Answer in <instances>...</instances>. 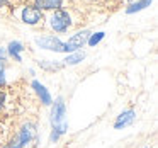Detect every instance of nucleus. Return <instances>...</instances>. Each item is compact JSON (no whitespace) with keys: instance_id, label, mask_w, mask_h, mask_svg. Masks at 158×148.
Returning a JSON list of instances; mask_svg holds the SVG:
<instances>
[{"instance_id":"1","label":"nucleus","mask_w":158,"mask_h":148,"mask_svg":"<svg viewBox=\"0 0 158 148\" xmlns=\"http://www.w3.org/2000/svg\"><path fill=\"white\" fill-rule=\"evenodd\" d=\"M49 26H51V29L56 32H66L73 26L72 14H70L68 11H65V9H58V11H55L51 14V17H49Z\"/></svg>"},{"instance_id":"2","label":"nucleus","mask_w":158,"mask_h":148,"mask_svg":"<svg viewBox=\"0 0 158 148\" xmlns=\"http://www.w3.org/2000/svg\"><path fill=\"white\" fill-rule=\"evenodd\" d=\"M36 44L43 49H51V51L58 53H66L65 51V43L60 41L55 36H43V38H36Z\"/></svg>"},{"instance_id":"3","label":"nucleus","mask_w":158,"mask_h":148,"mask_svg":"<svg viewBox=\"0 0 158 148\" xmlns=\"http://www.w3.org/2000/svg\"><path fill=\"white\" fill-rule=\"evenodd\" d=\"M55 104H51V124L56 126V124L65 123V116H66V106L63 97H58L56 100H53Z\"/></svg>"},{"instance_id":"4","label":"nucleus","mask_w":158,"mask_h":148,"mask_svg":"<svg viewBox=\"0 0 158 148\" xmlns=\"http://www.w3.org/2000/svg\"><path fill=\"white\" fill-rule=\"evenodd\" d=\"M90 32L89 31H82V32H77L73 34L68 41L65 43V51L66 53H72V51H77L78 48H82L83 44H87V39H89Z\"/></svg>"},{"instance_id":"5","label":"nucleus","mask_w":158,"mask_h":148,"mask_svg":"<svg viewBox=\"0 0 158 148\" xmlns=\"http://www.w3.org/2000/svg\"><path fill=\"white\" fill-rule=\"evenodd\" d=\"M21 17H22V22H26V24L38 26L43 22V12L36 7H26L24 11H22Z\"/></svg>"},{"instance_id":"6","label":"nucleus","mask_w":158,"mask_h":148,"mask_svg":"<svg viewBox=\"0 0 158 148\" xmlns=\"http://www.w3.org/2000/svg\"><path fill=\"white\" fill-rule=\"evenodd\" d=\"M75 2H77L78 7H83V9H87V11H95V9L107 11L109 5L112 4V0H75Z\"/></svg>"},{"instance_id":"7","label":"nucleus","mask_w":158,"mask_h":148,"mask_svg":"<svg viewBox=\"0 0 158 148\" xmlns=\"http://www.w3.org/2000/svg\"><path fill=\"white\" fill-rule=\"evenodd\" d=\"M136 119V112L133 109H127V111H123V112L117 116L116 123H114V129H123L126 126H131Z\"/></svg>"},{"instance_id":"8","label":"nucleus","mask_w":158,"mask_h":148,"mask_svg":"<svg viewBox=\"0 0 158 148\" xmlns=\"http://www.w3.org/2000/svg\"><path fill=\"white\" fill-rule=\"evenodd\" d=\"M31 87L34 89V92L38 94V97L41 99L43 106H51L53 104V99H51V94L48 92V89H46L44 85H43L41 82H38V80H32Z\"/></svg>"},{"instance_id":"9","label":"nucleus","mask_w":158,"mask_h":148,"mask_svg":"<svg viewBox=\"0 0 158 148\" xmlns=\"http://www.w3.org/2000/svg\"><path fill=\"white\" fill-rule=\"evenodd\" d=\"M32 136H34V126H32L31 123L22 124L21 129H19V133H17V138H19V141H21L22 146H27V145L31 143Z\"/></svg>"},{"instance_id":"10","label":"nucleus","mask_w":158,"mask_h":148,"mask_svg":"<svg viewBox=\"0 0 158 148\" xmlns=\"http://www.w3.org/2000/svg\"><path fill=\"white\" fill-rule=\"evenodd\" d=\"M61 5L63 0H34V7L39 11H58Z\"/></svg>"},{"instance_id":"11","label":"nucleus","mask_w":158,"mask_h":148,"mask_svg":"<svg viewBox=\"0 0 158 148\" xmlns=\"http://www.w3.org/2000/svg\"><path fill=\"white\" fill-rule=\"evenodd\" d=\"M7 51H9V55H10L12 58L15 60V61H22L21 53L24 51V46H22V43H19V41H12L10 44H9Z\"/></svg>"},{"instance_id":"12","label":"nucleus","mask_w":158,"mask_h":148,"mask_svg":"<svg viewBox=\"0 0 158 148\" xmlns=\"http://www.w3.org/2000/svg\"><path fill=\"white\" fill-rule=\"evenodd\" d=\"M150 4H151V0H136V2H133V4L126 9V12L127 14H134V12H139V11H143V9L150 7Z\"/></svg>"},{"instance_id":"13","label":"nucleus","mask_w":158,"mask_h":148,"mask_svg":"<svg viewBox=\"0 0 158 148\" xmlns=\"http://www.w3.org/2000/svg\"><path fill=\"white\" fill-rule=\"evenodd\" d=\"M66 129H68V124H66V123H61V124H56V126H53L51 138H49V140H51L53 143H56V141L60 140V136L66 133Z\"/></svg>"},{"instance_id":"14","label":"nucleus","mask_w":158,"mask_h":148,"mask_svg":"<svg viewBox=\"0 0 158 148\" xmlns=\"http://www.w3.org/2000/svg\"><path fill=\"white\" fill-rule=\"evenodd\" d=\"M10 104V97H9V92L2 87L0 89V112H7V106Z\"/></svg>"},{"instance_id":"15","label":"nucleus","mask_w":158,"mask_h":148,"mask_svg":"<svg viewBox=\"0 0 158 148\" xmlns=\"http://www.w3.org/2000/svg\"><path fill=\"white\" fill-rule=\"evenodd\" d=\"M83 58H85V55H83L82 51H77V53H73V55L66 56V60H65V65H77V63H80Z\"/></svg>"},{"instance_id":"16","label":"nucleus","mask_w":158,"mask_h":148,"mask_svg":"<svg viewBox=\"0 0 158 148\" xmlns=\"http://www.w3.org/2000/svg\"><path fill=\"white\" fill-rule=\"evenodd\" d=\"M104 36H106V32H95V34H90L89 39H87V43H89V46H95L97 43H100L104 39Z\"/></svg>"},{"instance_id":"17","label":"nucleus","mask_w":158,"mask_h":148,"mask_svg":"<svg viewBox=\"0 0 158 148\" xmlns=\"http://www.w3.org/2000/svg\"><path fill=\"white\" fill-rule=\"evenodd\" d=\"M2 148H24V146L21 145V141H19L17 134H15L14 138H10L9 141H5V143L2 145Z\"/></svg>"},{"instance_id":"18","label":"nucleus","mask_w":158,"mask_h":148,"mask_svg":"<svg viewBox=\"0 0 158 148\" xmlns=\"http://www.w3.org/2000/svg\"><path fill=\"white\" fill-rule=\"evenodd\" d=\"M5 85V75H4V66H2V63H0V87Z\"/></svg>"},{"instance_id":"19","label":"nucleus","mask_w":158,"mask_h":148,"mask_svg":"<svg viewBox=\"0 0 158 148\" xmlns=\"http://www.w3.org/2000/svg\"><path fill=\"white\" fill-rule=\"evenodd\" d=\"M9 5H10V0H0V11H4Z\"/></svg>"},{"instance_id":"20","label":"nucleus","mask_w":158,"mask_h":148,"mask_svg":"<svg viewBox=\"0 0 158 148\" xmlns=\"http://www.w3.org/2000/svg\"><path fill=\"white\" fill-rule=\"evenodd\" d=\"M5 60H7V53L4 48H0V61H5Z\"/></svg>"},{"instance_id":"21","label":"nucleus","mask_w":158,"mask_h":148,"mask_svg":"<svg viewBox=\"0 0 158 148\" xmlns=\"http://www.w3.org/2000/svg\"><path fill=\"white\" fill-rule=\"evenodd\" d=\"M126 2H133V0H126ZM134 2H136V0H134Z\"/></svg>"}]
</instances>
